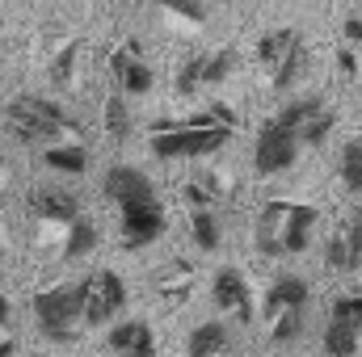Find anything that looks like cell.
<instances>
[{"label": "cell", "mask_w": 362, "mask_h": 357, "mask_svg": "<svg viewBox=\"0 0 362 357\" xmlns=\"http://www.w3.org/2000/svg\"><path fill=\"white\" fill-rule=\"evenodd\" d=\"M34 324L47 341H76V332L85 328V290L81 282H68V286H51V290H38L34 294Z\"/></svg>", "instance_id": "obj_1"}, {"label": "cell", "mask_w": 362, "mask_h": 357, "mask_svg": "<svg viewBox=\"0 0 362 357\" xmlns=\"http://www.w3.org/2000/svg\"><path fill=\"white\" fill-rule=\"evenodd\" d=\"M228 143H232V126H189V122H173V118H160L152 126V156H160V160L215 156Z\"/></svg>", "instance_id": "obj_2"}, {"label": "cell", "mask_w": 362, "mask_h": 357, "mask_svg": "<svg viewBox=\"0 0 362 357\" xmlns=\"http://www.w3.org/2000/svg\"><path fill=\"white\" fill-rule=\"evenodd\" d=\"M4 118H8V131H13L21 143H30V147H51V139H55L59 131L72 126L68 114H64L55 101L38 97V92H21V97H13L8 109H4Z\"/></svg>", "instance_id": "obj_3"}, {"label": "cell", "mask_w": 362, "mask_h": 357, "mask_svg": "<svg viewBox=\"0 0 362 357\" xmlns=\"http://www.w3.org/2000/svg\"><path fill=\"white\" fill-rule=\"evenodd\" d=\"M299 152H303V139H299V135H295L291 126H282L278 118H270V122H266V126L257 131L253 164H257V173H262V177H278V173L295 169Z\"/></svg>", "instance_id": "obj_4"}, {"label": "cell", "mask_w": 362, "mask_h": 357, "mask_svg": "<svg viewBox=\"0 0 362 357\" xmlns=\"http://www.w3.org/2000/svg\"><path fill=\"white\" fill-rule=\"evenodd\" d=\"M118 231H122V248H131V253H139V248L156 244V240L169 231V214H165L160 198L118 206Z\"/></svg>", "instance_id": "obj_5"}, {"label": "cell", "mask_w": 362, "mask_h": 357, "mask_svg": "<svg viewBox=\"0 0 362 357\" xmlns=\"http://www.w3.org/2000/svg\"><path fill=\"white\" fill-rule=\"evenodd\" d=\"M85 290V328H101L110 324L122 307H127V282L114 269H97L81 282Z\"/></svg>", "instance_id": "obj_6"}, {"label": "cell", "mask_w": 362, "mask_h": 357, "mask_svg": "<svg viewBox=\"0 0 362 357\" xmlns=\"http://www.w3.org/2000/svg\"><path fill=\"white\" fill-rule=\"evenodd\" d=\"M101 193L114 206H131V202H152L156 198V185L148 181V173H139L131 164H110L101 173Z\"/></svg>", "instance_id": "obj_7"}, {"label": "cell", "mask_w": 362, "mask_h": 357, "mask_svg": "<svg viewBox=\"0 0 362 357\" xmlns=\"http://www.w3.org/2000/svg\"><path fill=\"white\" fill-rule=\"evenodd\" d=\"M105 349L114 357H156V332L144 320H122L110 328Z\"/></svg>", "instance_id": "obj_8"}, {"label": "cell", "mask_w": 362, "mask_h": 357, "mask_svg": "<svg viewBox=\"0 0 362 357\" xmlns=\"http://www.w3.org/2000/svg\"><path fill=\"white\" fill-rule=\"evenodd\" d=\"M30 214L47 219V223H76L81 219V202H76L72 189L38 185V189H30Z\"/></svg>", "instance_id": "obj_9"}, {"label": "cell", "mask_w": 362, "mask_h": 357, "mask_svg": "<svg viewBox=\"0 0 362 357\" xmlns=\"http://www.w3.org/2000/svg\"><path fill=\"white\" fill-rule=\"evenodd\" d=\"M110 68H114V80H118V89L127 92V97H148V92H152V85H156L152 68L139 59V51H135V47H127V51H114Z\"/></svg>", "instance_id": "obj_10"}, {"label": "cell", "mask_w": 362, "mask_h": 357, "mask_svg": "<svg viewBox=\"0 0 362 357\" xmlns=\"http://www.w3.org/2000/svg\"><path fill=\"white\" fill-rule=\"evenodd\" d=\"M316 223H320L316 206H299V202H291V210H286V219H282V253H286V257L308 253Z\"/></svg>", "instance_id": "obj_11"}, {"label": "cell", "mask_w": 362, "mask_h": 357, "mask_svg": "<svg viewBox=\"0 0 362 357\" xmlns=\"http://www.w3.org/2000/svg\"><path fill=\"white\" fill-rule=\"evenodd\" d=\"M211 298H215L219 311H236L240 320L253 315V307H249V282L240 277V269H219L215 282H211Z\"/></svg>", "instance_id": "obj_12"}, {"label": "cell", "mask_w": 362, "mask_h": 357, "mask_svg": "<svg viewBox=\"0 0 362 357\" xmlns=\"http://www.w3.org/2000/svg\"><path fill=\"white\" fill-rule=\"evenodd\" d=\"M308 282L303 277H295V273H282V277H274L270 294H266V315L278 320L282 311H295V307H308Z\"/></svg>", "instance_id": "obj_13"}, {"label": "cell", "mask_w": 362, "mask_h": 357, "mask_svg": "<svg viewBox=\"0 0 362 357\" xmlns=\"http://www.w3.org/2000/svg\"><path fill=\"white\" fill-rule=\"evenodd\" d=\"M228 341H232L228 324L206 320V324H198V328L189 332V341H185V357H219L223 349H228Z\"/></svg>", "instance_id": "obj_14"}, {"label": "cell", "mask_w": 362, "mask_h": 357, "mask_svg": "<svg viewBox=\"0 0 362 357\" xmlns=\"http://www.w3.org/2000/svg\"><path fill=\"white\" fill-rule=\"evenodd\" d=\"M42 164L55 173L81 177V173H89V147L85 143H51V147H42Z\"/></svg>", "instance_id": "obj_15"}, {"label": "cell", "mask_w": 362, "mask_h": 357, "mask_svg": "<svg viewBox=\"0 0 362 357\" xmlns=\"http://www.w3.org/2000/svg\"><path fill=\"white\" fill-rule=\"evenodd\" d=\"M358 332L362 328L346 324V320H329V328H325V337H320L325 357H354L358 353Z\"/></svg>", "instance_id": "obj_16"}, {"label": "cell", "mask_w": 362, "mask_h": 357, "mask_svg": "<svg viewBox=\"0 0 362 357\" xmlns=\"http://www.w3.org/2000/svg\"><path fill=\"white\" fill-rule=\"evenodd\" d=\"M303 68H308V47H303V38H295L291 47H286V55L278 59V68H274V89H291L299 76H303Z\"/></svg>", "instance_id": "obj_17"}, {"label": "cell", "mask_w": 362, "mask_h": 357, "mask_svg": "<svg viewBox=\"0 0 362 357\" xmlns=\"http://www.w3.org/2000/svg\"><path fill=\"white\" fill-rule=\"evenodd\" d=\"M320 114H325V101H320V97H299V101H286V105L278 109V122L299 135V131H303L308 122H316Z\"/></svg>", "instance_id": "obj_18"}, {"label": "cell", "mask_w": 362, "mask_h": 357, "mask_svg": "<svg viewBox=\"0 0 362 357\" xmlns=\"http://www.w3.org/2000/svg\"><path fill=\"white\" fill-rule=\"evenodd\" d=\"M93 248H97V223L81 214L76 223H68V240H64V257H68V261H81V257H89Z\"/></svg>", "instance_id": "obj_19"}, {"label": "cell", "mask_w": 362, "mask_h": 357, "mask_svg": "<svg viewBox=\"0 0 362 357\" xmlns=\"http://www.w3.org/2000/svg\"><path fill=\"white\" fill-rule=\"evenodd\" d=\"M189 236H194V244H198L202 253H215V248L223 244V227H219L215 210H194V214H189Z\"/></svg>", "instance_id": "obj_20"}, {"label": "cell", "mask_w": 362, "mask_h": 357, "mask_svg": "<svg viewBox=\"0 0 362 357\" xmlns=\"http://www.w3.org/2000/svg\"><path fill=\"white\" fill-rule=\"evenodd\" d=\"M295 38H299V30H274V34H266V38L257 42V59L274 72V68H278V59L286 55V47H291Z\"/></svg>", "instance_id": "obj_21"}, {"label": "cell", "mask_w": 362, "mask_h": 357, "mask_svg": "<svg viewBox=\"0 0 362 357\" xmlns=\"http://www.w3.org/2000/svg\"><path fill=\"white\" fill-rule=\"evenodd\" d=\"M341 185L350 193H362V139H350L341 147Z\"/></svg>", "instance_id": "obj_22"}, {"label": "cell", "mask_w": 362, "mask_h": 357, "mask_svg": "<svg viewBox=\"0 0 362 357\" xmlns=\"http://www.w3.org/2000/svg\"><path fill=\"white\" fill-rule=\"evenodd\" d=\"M177 92L181 97H189V92H198L202 85H206V55H189L185 63L177 68Z\"/></svg>", "instance_id": "obj_23"}, {"label": "cell", "mask_w": 362, "mask_h": 357, "mask_svg": "<svg viewBox=\"0 0 362 357\" xmlns=\"http://www.w3.org/2000/svg\"><path fill=\"white\" fill-rule=\"evenodd\" d=\"M299 337H303V307L282 311V315L274 320V328H270V341L274 345H295Z\"/></svg>", "instance_id": "obj_24"}, {"label": "cell", "mask_w": 362, "mask_h": 357, "mask_svg": "<svg viewBox=\"0 0 362 357\" xmlns=\"http://www.w3.org/2000/svg\"><path fill=\"white\" fill-rule=\"evenodd\" d=\"M105 135H110V139H118V143L131 135V118H127L122 97H110V101H105Z\"/></svg>", "instance_id": "obj_25"}, {"label": "cell", "mask_w": 362, "mask_h": 357, "mask_svg": "<svg viewBox=\"0 0 362 357\" xmlns=\"http://www.w3.org/2000/svg\"><path fill=\"white\" fill-rule=\"evenodd\" d=\"M329 315H333V320H346V324H354V328H362V294H337V298L329 303Z\"/></svg>", "instance_id": "obj_26"}, {"label": "cell", "mask_w": 362, "mask_h": 357, "mask_svg": "<svg viewBox=\"0 0 362 357\" xmlns=\"http://www.w3.org/2000/svg\"><path fill=\"white\" fill-rule=\"evenodd\" d=\"M333 122H337V118H333L329 109H325V114H320L316 122H308V126L299 131V139H303V147H320V143L329 139V131H333Z\"/></svg>", "instance_id": "obj_27"}, {"label": "cell", "mask_w": 362, "mask_h": 357, "mask_svg": "<svg viewBox=\"0 0 362 357\" xmlns=\"http://www.w3.org/2000/svg\"><path fill=\"white\" fill-rule=\"evenodd\" d=\"M341 236H346V248H350V261L354 269L362 265V210H354L350 219H346V227H341Z\"/></svg>", "instance_id": "obj_28"}, {"label": "cell", "mask_w": 362, "mask_h": 357, "mask_svg": "<svg viewBox=\"0 0 362 357\" xmlns=\"http://www.w3.org/2000/svg\"><path fill=\"white\" fill-rule=\"evenodd\" d=\"M236 68V51H219V55H206V85H219L228 72Z\"/></svg>", "instance_id": "obj_29"}, {"label": "cell", "mask_w": 362, "mask_h": 357, "mask_svg": "<svg viewBox=\"0 0 362 357\" xmlns=\"http://www.w3.org/2000/svg\"><path fill=\"white\" fill-rule=\"evenodd\" d=\"M329 269H337V273H354V261H350V248H346V236H341V231L329 240Z\"/></svg>", "instance_id": "obj_30"}, {"label": "cell", "mask_w": 362, "mask_h": 357, "mask_svg": "<svg viewBox=\"0 0 362 357\" xmlns=\"http://www.w3.org/2000/svg\"><path fill=\"white\" fill-rule=\"evenodd\" d=\"M156 4H165L169 13H181L185 21H202L206 17V4L202 0H156Z\"/></svg>", "instance_id": "obj_31"}, {"label": "cell", "mask_w": 362, "mask_h": 357, "mask_svg": "<svg viewBox=\"0 0 362 357\" xmlns=\"http://www.w3.org/2000/svg\"><path fill=\"white\" fill-rule=\"evenodd\" d=\"M72 55H76V47H68V51H64V55L55 59V68H51V76H55V80H68V68H72Z\"/></svg>", "instance_id": "obj_32"}, {"label": "cell", "mask_w": 362, "mask_h": 357, "mask_svg": "<svg viewBox=\"0 0 362 357\" xmlns=\"http://www.w3.org/2000/svg\"><path fill=\"white\" fill-rule=\"evenodd\" d=\"M337 68H341V76H354L358 72V59H354V51L346 47V51H337Z\"/></svg>", "instance_id": "obj_33"}, {"label": "cell", "mask_w": 362, "mask_h": 357, "mask_svg": "<svg viewBox=\"0 0 362 357\" xmlns=\"http://www.w3.org/2000/svg\"><path fill=\"white\" fill-rule=\"evenodd\" d=\"M341 34H346V42H358V47H362V13H358V17H350V21L341 25Z\"/></svg>", "instance_id": "obj_34"}, {"label": "cell", "mask_w": 362, "mask_h": 357, "mask_svg": "<svg viewBox=\"0 0 362 357\" xmlns=\"http://www.w3.org/2000/svg\"><path fill=\"white\" fill-rule=\"evenodd\" d=\"M17 353V341L13 337H0V357H13Z\"/></svg>", "instance_id": "obj_35"}, {"label": "cell", "mask_w": 362, "mask_h": 357, "mask_svg": "<svg viewBox=\"0 0 362 357\" xmlns=\"http://www.w3.org/2000/svg\"><path fill=\"white\" fill-rule=\"evenodd\" d=\"M8 315H13V307H8V298H4V294H0V328H4V324H8Z\"/></svg>", "instance_id": "obj_36"}, {"label": "cell", "mask_w": 362, "mask_h": 357, "mask_svg": "<svg viewBox=\"0 0 362 357\" xmlns=\"http://www.w3.org/2000/svg\"><path fill=\"white\" fill-rule=\"evenodd\" d=\"M0 169H4V147H0Z\"/></svg>", "instance_id": "obj_37"}]
</instances>
